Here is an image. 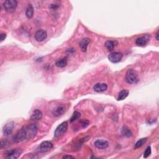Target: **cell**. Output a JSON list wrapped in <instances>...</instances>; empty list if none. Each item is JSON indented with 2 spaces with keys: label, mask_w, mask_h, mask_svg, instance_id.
<instances>
[{
  "label": "cell",
  "mask_w": 159,
  "mask_h": 159,
  "mask_svg": "<svg viewBox=\"0 0 159 159\" xmlns=\"http://www.w3.org/2000/svg\"><path fill=\"white\" fill-rule=\"evenodd\" d=\"M37 127L34 124H32L29 126L23 127L22 129L18 132L13 138V141L15 142H21L26 140H30L33 139L37 133Z\"/></svg>",
  "instance_id": "1"
},
{
  "label": "cell",
  "mask_w": 159,
  "mask_h": 159,
  "mask_svg": "<svg viewBox=\"0 0 159 159\" xmlns=\"http://www.w3.org/2000/svg\"><path fill=\"white\" fill-rule=\"evenodd\" d=\"M126 80L128 83L136 84L139 82V79L137 72L133 69H129L126 75Z\"/></svg>",
  "instance_id": "2"
},
{
  "label": "cell",
  "mask_w": 159,
  "mask_h": 159,
  "mask_svg": "<svg viewBox=\"0 0 159 159\" xmlns=\"http://www.w3.org/2000/svg\"><path fill=\"white\" fill-rule=\"evenodd\" d=\"M18 2L16 0H6L3 3V7L7 12L12 13L16 11Z\"/></svg>",
  "instance_id": "3"
},
{
  "label": "cell",
  "mask_w": 159,
  "mask_h": 159,
  "mask_svg": "<svg viewBox=\"0 0 159 159\" xmlns=\"http://www.w3.org/2000/svg\"><path fill=\"white\" fill-rule=\"evenodd\" d=\"M68 129V122L65 121L58 126L54 132V136L55 138H59L62 136V135L67 132Z\"/></svg>",
  "instance_id": "4"
},
{
  "label": "cell",
  "mask_w": 159,
  "mask_h": 159,
  "mask_svg": "<svg viewBox=\"0 0 159 159\" xmlns=\"http://www.w3.org/2000/svg\"><path fill=\"white\" fill-rule=\"evenodd\" d=\"M22 153V150L20 148L15 149L7 151L5 157L9 159H17Z\"/></svg>",
  "instance_id": "5"
},
{
  "label": "cell",
  "mask_w": 159,
  "mask_h": 159,
  "mask_svg": "<svg viewBox=\"0 0 159 159\" xmlns=\"http://www.w3.org/2000/svg\"><path fill=\"white\" fill-rule=\"evenodd\" d=\"M122 56L123 55L121 52H114L110 53L108 58V60H109L113 64H116L119 62L121 60Z\"/></svg>",
  "instance_id": "6"
},
{
  "label": "cell",
  "mask_w": 159,
  "mask_h": 159,
  "mask_svg": "<svg viewBox=\"0 0 159 159\" xmlns=\"http://www.w3.org/2000/svg\"><path fill=\"white\" fill-rule=\"evenodd\" d=\"M14 127V123L13 121H11L6 124L3 127V134L5 135V136H9V135H11L13 133Z\"/></svg>",
  "instance_id": "7"
},
{
  "label": "cell",
  "mask_w": 159,
  "mask_h": 159,
  "mask_svg": "<svg viewBox=\"0 0 159 159\" xmlns=\"http://www.w3.org/2000/svg\"><path fill=\"white\" fill-rule=\"evenodd\" d=\"M53 147V143L50 141H44L42 142L39 147V150L41 152H47L50 150H51Z\"/></svg>",
  "instance_id": "8"
},
{
  "label": "cell",
  "mask_w": 159,
  "mask_h": 159,
  "mask_svg": "<svg viewBox=\"0 0 159 159\" xmlns=\"http://www.w3.org/2000/svg\"><path fill=\"white\" fill-rule=\"evenodd\" d=\"M150 41V36L148 34L143 35V36L137 38L135 41V44L138 46L143 47L148 44V42Z\"/></svg>",
  "instance_id": "9"
},
{
  "label": "cell",
  "mask_w": 159,
  "mask_h": 159,
  "mask_svg": "<svg viewBox=\"0 0 159 159\" xmlns=\"http://www.w3.org/2000/svg\"><path fill=\"white\" fill-rule=\"evenodd\" d=\"M47 34L46 31L44 30L40 29L38 30L35 33L34 37L35 39H36L37 42H42L44 41L46 38H47Z\"/></svg>",
  "instance_id": "10"
},
{
  "label": "cell",
  "mask_w": 159,
  "mask_h": 159,
  "mask_svg": "<svg viewBox=\"0 0 159 159\" xmlns=\"http://www.w3.org/2000/svg\"><path fill=\"white\" fill-rule=\"evenodd\" d=\"M95 146L99 149H105L109 146V142L103 139H98L95 142Z\"/></svg>",
  "instance_id": "11"
},
{
  "label": "cell",
  "mask_w": 159,
  "mask_h": 159,
  "mask_svg": "<svg viewBox=\"0 0 159 159\" xmlns=\"http://www.w3.org/2000/svg\"><path fill=\"white\" fill-rule=\"evenodd\" d=\"M108 85L104 83H98L95 85L93 87V90L97 93H101L107 90Z\"/></svg>",
  "instance_id": "12"
},
{
  "label": "cell",
  "mask_w": 159,
  "mask_h": 159,
  "mask_svg": "<svg viewBox=\"0 0 159 159\" xmlns=\"http://www.w3.org/2000/svg\"><path fill=\"white\" fill-rule=\"evenodd\" d=\"M90 39L88 37L84 38L81 41V42H80V47L81 51L83 52H85L87 51L88 45L89 44V43H90Z\"/></svg>",
  "instance_id": "13"
},
{
  "label": "cell",
  "mask_w": 159,
  "mask_h": 159,
  "mask_svg": "<svg viewBox=\"0 0 159 159\" xmlns=\"http://www.w3.org/2000/svg\"><path fill=\"white\" fill-rule=\"evenodd\" d=\"M65 111V106L64 105H60L57 106L55 110L53 111V114L58 117V116H60L62 115Z\"/></svg>",
  "instance_id": "14"
},
{
  "label": "cell",
  "mask_w": 159,
  "mask_h": 159,
  "mask_svg": "<svg viewBox=\"0 0 159 159\" xmlns=\"http://www.w3.org/2000/svg\"><path fill=\"white\" fill-rule=\"evenodd\" d=\"M32 120H35V121H39L42 118V112L39 110H35L30 117Z\"/></svg>",
  "instance_id": "15"
},
{
  "label": "cell",
  "mask_w": 159,
  "mask_h": 159,
  "mask_svg": "<svg viewBox=\"0 0 159 159\" xmlns=\"http://www.w3.org/2000/svg\"><path fill=\"white\" fill-rule=\"evenodd\" d=\"M118 44V42L116 41H108L105 43V47L109 51H112Z\"/></svg>",
  "instance_id": "16"
},
{
  "label": "cell",
  "mask_w": 159,
  "mask_h": 159,
  "mask_svg": "<svg viewBox=\"0 0 159 159\" xmlns=\"http://www.w3.org/2000/svg\"><path fill=\"white\" fill-rule=\"evenodd\" d=\"M67 65V58H63L62 59H59L55 62V65L58 67L64 68Z\"/></svg>",
  "instance_id": "17"
},
{
  "label": "cell",
  "mask_w": 159,
  "mask_h": 159,
  "mask_svg": "<svg viewBox=\"0 0 159 159\" xmlns=\"http://www.w3.org/2000/svg\"><path fill=\"white\" fill-rule=\"evenodd\" d=\"M34 7L32 5H29L26 10V15L28 19H31L34 15Z\"/></svg>",
  "instance_id": "18"
},
{
  "label": "cell",
  "mask_w": 159,
  "mask_h": 159,
  "mask_svg": "<svg viewBox=\"0 0 159 159\" xmlns=\"http://www.w3.org/2000/svg\"><path fill=\"white\" fill-rule=\"evenodd\" d=\"M129 91L127 90H123L119 92V93L118 95L117 99L118 101L124 100L128 96V95H129Z\"/></svg>",
  "instance_id": "19"
},
{
  "label": "cell",
  "mask_w": 159,
  "mask_h": 159,
  "mask_svg": "<svg viewBox=\"0 0 159 159\" xmlns=\"http://www.w3.org/2000/svg\"><path fill=\"white\" fill-rule=\"evenodd\" d=\"M147 141V137L142 138L141 139H139V140L136 143H135V144L134 145V149H137L141 148V147Z\"/></svg>",
  "instance_id": "20"
},
{
  "label": "cell",
  "mask_w": 159,
  "mask_h": 159,
  "mask_svg": "<svg viewBox=\"0 0 159 159\" xmlns=\"http://www.w3.org/2000/svg\"><path fill=\"white\" fill-rule=\"evenodd\" d=\"M122 134H123V135H124V136H126L127 137H130L132 136V135H133L132 134L131 130L129 129V128H127L126 126L122 127Z\"/></svg>",
  "instance_id": "21"
},
{
  "label": "cell",
  "mask_w": 159,
  "mask_h": 159,
  "mask_svg": "<svg viewBox=\"0 0 159 159\" xmlns=\"http://www.w3.org/2000/svg\"><path fill=\"white\" fill-rule=\"evenodd\" d=\"M80 116H81V114L79 112L75 111L73 113L72 117L70 118V122H73L76 121V120H78L80 118Z\"/></svg>",
  "instance_id": "22"
},
{
  "label": "cell",
  "mask_w": 159,
  "mask_h": 159,
  "mask_svg": "<svg viewBox=\"0 0 159 159\" xmlns=\"http://www.w3.org/2000/svg\"><path fill=\"white\" fill-rule=\"evenodd\" d=\"M151 152H152V150H151L150 146L147 147V148L145 150L144 153H143V158H147L148 157H149L150 156Z\"/></svg>",
  "instance_id": "23"
},
{
  "label": "cell",
  "mask_w": 159,
  "mask_h": 159,
  "mask_svg": "<svg viewBox=\"0 0 159 159\" xmlns=\"http://www.w3.org/2000/svg\"><path fill=\"white\" fill-rule=\"evenodd\" d=\"M60 7V5H58V4H52V5H50L49 7L50 9H57L59 8V7Z\"/></svg>",
  "instance_id": "24"
},
{
  "label": "cell",
  "mask_w": 159,
  "mask_h": 159,
  "mask_svg": "<svg viewBox=\"0 0 159 159\" xmlns=\"http://www.w3.org/2000/svg\"><path fill=\"white\" fill-rule=\"evenodd\" d=\"M81 125H82V127L83 128L87 127L89 125V121H87V120H85V121H83L82 122H81Z\"/></svg>",
  "instance_id": "25"
},
{
  "label": "cell",
  "mask_w": 159,
  "mask_h": 159,
  "mask_svg": "<svg viewBox=\"0 0 159 159\" xmlns=\"http://www.w3.org/2000/svg\"><path fill=\"white\" fill-rule=\"evenodd\" d=\"M6 38V34L1 33V35H0V40H1V42H3L4 40H5Z\"/></svg>",
  "instance_id": "26"
},
{
  "label": "cell",
  "mask_w": 159,
  "mask_h": 159,
  "mask_svg": "<svg viewBox=\"0 0 159 159\" xmlns=\"http://www.w3.org/2000/svg\"><path fill=\"white\" fill-rule=\"evenodd\" d=\"M63 158H75V157L72 156H64L63 157Z\"/></svg>",
  "instance_id": "27"
},
{
  "label": "cell",
  "mask_w": 159,
  "mask_h": 159,
  "mask_svg": "<svg viewBox=\"0 0 159 159\" xmlns=\"http://www.w3.org/2000/svg\"><path fill=\"white\" fill-rule=\"evenodd\" d=\"M156 40H157V41H158V40H159V39H158V32H157V34H156Z\"/></svg>",
  "instance_id": "28"
}]
</instances>
